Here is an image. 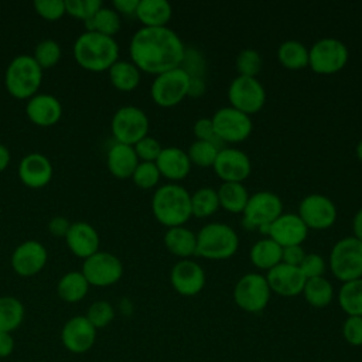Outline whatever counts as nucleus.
<instances>
[{
  "mask_svg": "<svg viewBox=\"0 0 362 362\" xmlns=\"http://www.w3.org/2000/svg\"><path fill=\"white\" fill-rule=\"evenodd\" d=\"M185 44L170 27H141L129 44L132 62L140 69L153 75L178 68L185 54Z\"/></svg>",
  "mask_w": 362,
  "mask_h": 362,
  "instance_id": "f257e3e1",
  "label": "nucleus"
},
{
  "mask_svg": "<svg viewBox=\"0 0 362 362\" xmlns=\"http://www.w3.org/2000/svg\"><path fill=\"white\" fill-rule=\"evenodd\" d=\"M74 58L76 64L90 72H103L119 58V45L113 37L95 31L82 33L74 42Z\"/></svg>",
  "mask_w": 362,
  "mask_h": 362,
  "instance_id": "f03ea898",
  "label": "nucleus"
},
{
  "mask_svg": "<svg viewBox=\"0 0 362 362\" xmlns=\"http://www.w3.org/2000/svg\"><path fill=\"white\" fill-rule=\"evenodd\" d=\"M154 218L167 228L182 226L192 216L191 194L177 182L158 187L151 197Z\"/></svg>",
  "mask_w": 362,
  "mask_h": 362,
  "instance_id": "7ed1b4c3",
  "label": "nucleus"
},
{
  "mask_svg": "<svg viewBox=\"0 0 362 362\" xmlns=\"http://www.w3.org/2000/svg\"><path fill=\"white\" fill-rule=\"evenodd\" d=\"M239 247L236 230L225 222H209L197 233L195 255L209 260H225L232 257Z\"/></svg>",
  "mask_w": 362,
  "mask_h": 362,
  "instance_id": "20e7f679",
  "label": "nucleus"
},
{
  "mask_svg": "<svg viewBox=\"0 0 362 362\" xmlns=\"http://www.w3.org/2000/svg\"><path fill=\"white\" fill-rule=\"evenodd\" d=\"M42 82V69L33 55H17L6 68L4 85L16 99H30L37 95Z\"/></svg>",
  "mask_w": 362,
  "mask_h": 362,
  "instance_id": "39448f33",
  "label": "nucleus"
},
{
  "mask_svg": "<svg viewBox=\"0 0 362 362\" xmlns=\"http://www.w3.org/2000/svg\"><path fill=\"white\" fill-rule=\"evenodd\" d=\"M332 274L342 283L362 277V242L355 236L339 239L328 257Z\"/></svg>",
  "mask_w": 362,
  "mask_h": 362,
  "instance_id": "423d86ee",
  "label": "nucleus"
},
{
  "mask_svg": "<svg viewBox=\"0 0 362 362\" xmlns=\"http://www.w3.org/2000/svg\"><path fill=\"white\" fill-rule=\"evenodd\" d=\"M348 58V47L334 37L320 38L308 48V66L321 75L339 72L345 68Z\"/></svg>",
  "mask_w": 362,
  "mask_h": 362,
  "instance_id": "0eeeda50",
  "label": "nucleus"
},
{
  "mask_svg": "<svg viewBox=\"0 0 362 362\" xmlns=\"http://www.w3.org/2000/svg\"><path fill=\"white\" fill-rule=\"evenodd\" d=\"M272 290L266 280V276L260 273L243 274L233 287V300L236 305L250 314L263 311L270 301Z\"/></svg>",
  "mask_w": 362,
  "mask_h": 362,
  "instance_id": "6e6552de",
  "label": "nucleus"
},
{
  "mask_svg": "<svg viewBox=\"0 0 362 362\" xmlns=\"http://www.w3.org/2000/svg\"><path fill=\"white\" fill-rule=\"evenodd\" d=\"M110 129L116 143L134 146L148 134V117L137 106H122L115 112Z\"/></svg>",
  "mask_w": 362,
  "mask_h": 362,
  "instance_id": "1a4fd4ad",
  "label": "nucleus"
},
{
  "mask_svg": "<svg viewBox=\"0 0 362 362\" xmlns=\"http://www.w3.org/2000/svg\"><path fill=\"white\" fill-rule=\"evenodd\" d=\"M189 75L182 68L165 71L151 82L150 95L156 105L161 107H173L188 96Z\"/></svg>",
  "mask_w": 362,
  "mask_h": 362,
  "instance_id": "9d476101",
  "label": "nucleus"
},
{
  "mask_svg": "<svg viewBox=\"0 0 362 362\" xmlns=\"http://www.w3.org/2000/svg\"><path fill=\"white\" fill-rule=\"evenodd\" d=\"M228 99L232 107L250 116L264 106L266 89L257 78L238 75L229 83Z\"/></svg>",
  "mask_w": 362,
  "mask_h": 362,
  "instance_id": "9b49d317",
  "label": "nucleus"
},
{
  "mask_svg": "<svg viewBox=\"0 0 362 362\" xmlns=\"http://www.w3.org/2000/svg\"><path fill=\"white\" fill-rule=\"evenodd\" d=\"M242 214V223L249 229L270 226V223L283 214V202L280 197L272 191H257L253 195H249Z\"/></svg>",
  "mask_w": 362,
  "mask_h": 362,
  "instance_id": "f8f14e48",
  "label": "nucleus"
},
{
  "mask_svg": "<svg viewBox=\"0 0 362 362\" xmlns=\"http://www.w3.org/2000/svg\"><path fill=\"white\" fill-rule=\"evenodd\" d=\"M211 120L216 139L226 143H240L246 140L253 130L252 117L230 105L218 109Z\"/></svg>",
  "mask_w": 362,
  "mask_h": 362,
  "instance_id": "ddd939ff",
  "label": "nucleus"
},
{
  "mask_svg": "<svg viewBox=\"0 0 362 362\" xmlns=\"http://www.w3.org/2000/svg\"><path fill=\"white\" fill-rule=\"evenodd\" d=\"M81 273L89 286L107 287L117 283L123 276V263L113 253L98 250L82 263Z\"/></svg>",
  "mask_w": 362,
  "mask_h": 362,
  "instance_id": "4468645a",
  "label": "nucleus"
},
{
  "mask_svg": "<svg viewBox=\"0 0 362 362\" xmlns=\"http://www.w3.org/2000/svg\"><path fill=\"white\" fill-rule=\"evenodd\" d=\"M298 216L308 229L322 230L331 228L337 221V206L327 195L313 192L298 204Z\"/></svg>",
  "mask_w": 362,
  "mask_h": 362,
  "instance_id": "2eb2a0df",
  "label": "nucleus"
},
{
  "mask_svg": "<svg viewBox=\"0 0 362 362\" xmlns=\"http://www.w3.org/2000/svg\"><path fill=\"white\" fill-rule=\"evenodd\" d=\"M212 167L223 182H242L252 171V161L243 150L223 147L219 148Z\"/></svg>",
  "mask_w": 362,
  "mask_h": 362,
  "instance_id": "dca6fc26",
  "label": "nucleus"
},
{
  "mask_svg": "<svg viewBox=\"0 0 362 362\" xmlns=\"http://www.w3.org/2000/svg\"><path fill=\"white\" fill-rule=\"evenodd\" d=\"M205 270L195 260L182 259L171 267L170 283L173 288L184 297H192L199 294L205 287Z\"/></svg>",
  "mask_w": 362,
  "mask_h": 362,
  "instance_id": "f3484780",
  "label": "nucleus"
},
{
  "mask_svg": "<svg viewBox=\"0 0 362 362\" xmlns=\"http://www.w3.org/2000/svg\"><path fill=\"white\" fill-rule=\"evenodd\" d=\"M96 331L85 315H75L64 324L61 342L72 354H85L95 345Z\"/></svg>",
  "mask_w": 362,
  "mask_h": 362,
  "instance_id": "a211bd4d",
  "label": "nucleus"
},
{
  "mask_svg": "<svg viewBox=\"0 0 362 362\" xmlns=\"http://www.w3.org/2000/svg\"><path fill=\"white\" fill-rule=\"evenodd\" d=\"M48 253L45 246L38 240H25L18 245L11 255V267L21 277L38 274L47 264Z\"/></svg>",
  "mask_w": 362,
  "mask_h": 362,
  "instance_id": "6ab92c4d",
  "label": "nucleus"
},
{
  "mask_svg": "<svg viewBox=\"0 0 362 362\" xmlns=\"http://www.w3.org/2000/svg\"><path fill=\"white\" fill-rule=\"evenodd\" d=\"M269 238L279 243L281 247L301 245L308 235V228L294 212H283L269 226Z\"/></svg>",
  "mask_w": 362,
  "mask_h": 362,
  "instance_id": "aec40b11",
  "label": "nucleus"
},
{
  "mask_svg": "<svg viewBox=\"0 0 362 362\" xmlns=\"http://www.w3.org/2000/svg\"><path fill=\"white\" fill-rule=\"evenodd\" d=\"M266 280L272 293L281 297H296L303 293L307 279L300 267L281 262L266 273Z\"/></svg>",
  "mask_w": 362,
  "mask_h": 362,
  "instance_id": "412c9836",
  "label": "nucleus"
},
{
  "mask_svg": "<svg viewBox=\"0 0 362 362\" xmlns=\"http://www.w3.org/2000/svg\"><path fill=\"white\" fill-rule=\"evenodd\" d=\"M20 181L28 188H42L52 178V164L41 153H30L21 158L18 168Z\"/></svg>",
  "mask_w": 362,
  "mask_h": 362,
  "instance_id": "4be33fe9",
  "label": "nucleus"
},
{
  "mask_svg": "<svg viewBox=\"0 0 362 362\" xmlns=\"http://www.w3.org/2000/svg\"><path fill=\"white\" fill-rule=\"evenodd\" d=\"M27 117L40 127H49L59 122L62 116L61 102L48 93H37L25 105Z\"/></svg>",
  "mask_w": 362,
  "mask_h": 362,
  "instance_id": "5701e85b",
  "label": "nucleus"
},
{
  "mask_svg": "<svg viewBox=\"0 0 362 362\" xmlns=\"http://www.w3.org/2000/svg\"><path fill=\"white\" fill-rule=\"evenodd\" d=\"M68 249L81 259H88L99 250L100 239L98 230L88 222H74L65 236Z\"/></svg>",
  "mask_w": 362,
  "mask_h": 362,
  "instance_id": "b1692460",
  "label": "nucleus"
},
{
  "mask_svg": "<svg viewBox=\"0 0 362 362\" xmlns=\"http://www.w3.org/2000/svg\"><path fill=\"white\" fill-rule=\"evenodd\" d=\"M156 165L161 174L171 181H180L185 178L191 171V161L185 150L175 146L163 147L160 156L156 160Z\"/></svg>",
  "mask_w": 362,
  "mask_h": 362,
  "instance_id": "393cba45",
  "label": "nucleus"
},
{
  "mask_svg": "<svg viewBox=\"0 0 362 362\" xmlns=\"http://www.w3.org/2000/svg\"><path fill=\"white\" fill-rule=\"evenodd\" d=\"M137 154L133 148V146L123 144V143H115L106 156V164L107 170L112 175L116 178H130L139 164Z\"/></svg>",
  "mask_w": 362,
  "mask_h": 362,
  "instance_id": "a878e982",
  "label": "nucleus"
},
{
  "mask_svg": "<svg viewBox=\"0 0 362 362\" xmlns=\"http://www.w3.org/2000/svg\"><path fill=\"white\" fill-rule=\"evenodd\" d=\"M134 16L143 27H165L171 20L173 7L167 0H139Z\"/></svg>",
  "mask_w": 362,
  "mask_h": 362,
  "instance_id": "bb28decb",
  "label": "nucleus"
},
{
  "mask_svg": "<svg viewBox=\"0 0 362 362\" xmlns=\"http://www.w3.org/2000/svg\"><path fill=\"white\" fill-rule=\"evenodd\" d=\"M164 245L170 253L188 259L197 252V233L184 225L167 228L164 233Z\"/></svg>",
  "mask_w": 362,
  "mask_h": 362,
  "instance_id": "cd10ccee",
  "label": "nucleus"
},
{
  "mask_svg": "<svg viewBox=\"0 0 362 362\" xmlns=\"http://www.w3.org/2000/svg\"><path fill=\"white\" fill-rule=\"evenodd\" d=\"M281 256L283 247L270 238L259 239L252 245L249 250V259L252 264L266 272L281 263Z\"/></svg>",
  "mask_w": 362,
  "mask_h": 362,
  "instance_id": "c85d7f7f",
  "label": "nucleus"
},
{
  "mask_svg": "<svg viewBox=\"0 0 362 362\" xmlns=\"http://www.w3.org/2000/svg\"><path fill=\"white\" fill-rule=\"evenodd\" d=\"M89 283L81 272H68L65 273L58 284H57V294L65 303H78L83 300L89 290Z\"/></svg>",
  "mask_w": 362,
  "mask_h": 362,
  "instance_id": "c756f323",
  "label": "nucleus"
},
{
  "mask_svg": "<svg viewBox=\"0 0 362 362\" xmlns=\"http://www.w3.org/2000/svg\"><path fill=\"white\" fill-rule=\"evenodd\" d=\"M110 83L122 92H130L140 83V69L132 61H116L109 68Z\"/></svg>",
  "mask_w": 362,
  "mask_h": 362,
  "instance_id": "7c9ffc66",
  "label": "nucleus"
},
{
  "mask_svg": "<svg viewBox=\"0 0 362 362\" xmlns=\"http://www.w3.org/2000/svg\"><path fill=\"white\" fill-rule=\"evenodd\" d=\"M280 64L291 71L308 66V48L298 40H286L277 48Z\"/></svg>",
  "mask_w": 362,
  "mask_h": 362,
  "instance_id": "2f4dec72",
  "label": "nucleus"
},
{
  "mask_svg": "<svg viewBox=\"0 0 362 362\" xmlns=\"http://www.w3.org/2000/svg\"><path fill=\"white\" fill-rule=\"evenodd\" d=\"M301 294L311 307L324 308L334 300V286L324 276L307 279Z\"/></svg>",
  "mask_w": 362,
  "mask_h": 362,
  "instance_id": "473e14b6",
  "label": "nucleus"
},
{
  "mask_svg": "<svg viewBox=\"0 0 362 362\" xmlns=\"http://www.w3.org/2000/svg\"><path fill=\"white\" fill-rule=\"evenodd\" d=\"M216 191L219 205L223 209L233 214L243 212L249 199V192L243 182H222Z\"/></svg>",
  "mask_w": 362,
  "mask_h": 362,
  "instance_id": "72a5a7b5",
  "label": "nucleus"
},
{
  "mask_svg": "<svg viewBox=\"0 0 362 362\" xmlns=\"http://www.w3.org/2000/svg\"><path fill=\"white\" fill-rule=\"evenodd\" d=\"M338 304L348 317H362V277L342 283Z\"/></svg>",
  "mask_w": 362,
  "mask_h": 362,
  "instance_id": "f704fd0d",
  "label": "nucleus"
},
{
  "mask_svg": "<svg viewBox=\"0 0 362 362\" xmlns=\"http://www.w3.org/2000/svg\"><path fill=\"white\" fill-rule=\"evenodd\" d=\"M25 310L23 303L11 296L0 297V332H13L24 321Z\"/></svg>",
  "mask_w": 362,
  "mask_h": 362,
  "instance_id": "c9c22d12",
  "label": "nucleus"
},
{
  "mask_svg": "<svg viewBox=\"0 0 362 362\" xmlns=\"http://www.w3.org/2000/svg\"><path fill=\"white\" fill-rule=\"evenodd\" d=\"M120 16L110 7H100L93 17L85 21L86 31H95L107 37H113L120 30Z\"/></svg>",
  "mask_w": 362,
  "mask_h": 362,
  "instance_id": "e433bc0d",
  "label": "nucleus"
},
{
  "mask_svg": "<svg viewBox=\"0 0 362 362\" xmlns=\"http://www.w3.org/2000/svg\"><path fill=\"white\" fill-rule=\"evenodd\" d=\"M218 191L212 187H201L191 194V211L192 216L208 218L214 215L219 208Z\"/></svg>",
  "mask_w": 362,
  "mask_h": 362,
  "instance_id": "4c0bfd02",
  "label": "nucleus"
},
{
  "mask_svg": "<svg viewBox=\"0 0 362 362\" xmlns=\"http://www.w3.org/2000/svg\"><path fill=\"white\" fill-rule=\"evenodd\" d=\"M218 151H219V147L216 143L195 140L189 144L187 154L189 157L191 164H195L199 167H212L218 156Z\"/></svg>",
  "mask_w": 362,
  "mask_h": 362,
  "instance_id": "58836bf2",
  "label": "nucleus"
},
{
  "mask_svg": "<svg viewBox=\"0 0 362 362\" xmlns=\"http://www.w3.org/2000/svg\"><path fill=\"white\" fill-rule=\"evenodd\" d=\"M61 55H62V51H61L59 44L54 40L47 38L37 44L33 58L44 71V69H48V68H52L54 65H57L58 61L61 59Z\"/></svg>",
  "mask_w": 362,
  "mask_h": 362,
  "instance_id": "ea45409f",
  "label": "nucleus"
},
{
  "mask_svg": "<svg viewBox=\"0 0 362 362\" xmlns=\"http://www.w3.org/2000/svg\"><path fill=\"white\" fill-rule=\"evenodd\" d=\"M235 64H236V69H238L239 75L256 78L262 69L263 59H262L260 52L256 51L255 48H243L236 55Z\"/></svg>",
  "mask_w": 362,
  "mask_h": 362,
  "instance_id": "a19ab883",
  "label": "nucleus"
},
{
  "mask_svg": "<svg viewBox=\"0 0 362 362\" xmlns=\"http://www.w3.org/2000/svg\"><path fill=\"white\" fill-rule=\"evenodd\" d=\"M85 317L88 318V321L96 329L105 328V327H107L113 321V318H115V308H113V305L109 301L98 300V301H93L88 307Z\"/></svg>",
  "mask_w": 362,
  "mask_h": 362,
  "instance_id": "79ce46f5",
  "label": "nucleus"
},
{
  "mask_svg": "<svg viewBox=\"0 0 362 362\" xmlns=\"http://www.w3.org/2000/svg\"><path fill=\"white\" fill-rule=\"evenodd\" d=\"M160 177H161V174H160L156 163L140 161L132 175V180L139 188L148 189L158 184Z\"/></svg>",
  "mask_w": 362,
  "mask_h": 362,
  "instance_id": "37998d69",
  "label": "nucleus"
},
{
  "mask_svg": "<svg viewBox=\"0 0 362 362\" xmlns=\"http://www.w3.org/2000/svg\"><path fill=\"white\" fill-rule=\"evenodd\" d=\"M65 1V13L69 16L83 20H89L96 14V11L102 7L100 0H64Z\"/></svg>",
  "mask_w": 362,
  "mask_h": 362,
  "instance_id": "c03bdc74",
  "label": "nucleus"
},
{
  "mask_svg": "<svg viewBox=\"0 0 362 362\" xmlns=\"http://www.w3.org/2000/svg\"><path fill=\"white\" fill-rule=\"evenodd\" d=\"M139 161H148V163H156L157 157L160 156L163 146L160 144V141L157 139H154L153 136H146L141 140H139L134 146H133Z\"/></svg>",
  "mask_w": 362,
  "mask_h": 362,
  "instance_id": "a18cd8bd",
  "label": "nucleus"
},
{
  "mask_svg": "<svg viewBox=\"0 0 362 362\" xmlns=\"http://www.w3.org/2000/svg\"><path fill=\"white\" fill-rule=\"evenodd\" d=\"M34 8L40 17L48 21L59 20L65 14L64 0H35Z\"/></svg>",
  "mask_w": 362,
  "mask_h": 362,
  "instance_id": "49530a36",
  "label": "nucleus"
},
{
  "mask_svg": "<svg viewBox=\"0 0 362 362\" xmlns=\"http://www.w3.org/2000/svg\"><path fill=\"white\" fill-rule=\"evenodd\" d=\"M180 68H182L191 78H204L205 59L197 49L187 48Z\"/></svg>",
  "mask_w": 362,
  "mask_h": 362,
  "instance_id": "de8ad7c7",
  "label": "nucleus"
},
{
  "mask_svg": "<svg viewBox=\"0 0 362 362\" xmlns=\"http://www.w3.org/2000/svg\"><path fill=\"white\" fill-rule=\"evenodd\" d=\"M298 267L303 272L305 279H314V277L324 276L327 264H325V259L321 255L307 253Z\"/></svg>",
  "mask_w": 362,
  "mask_h": 362,
  "instance_id": "09e8293b",
  "label": "nucleus"
},
{
  "mask_svg": "<svg viewBox=\"0 0 362 362\" xmlns=\"http://www.w3.org/2000/svg\"><path fill=\"white\" fill-rule=\"evenodd\" d=\"M342 337L352 346H362V317H346L342 324Z\"/></svg>",
  "mask_w": 362,
  "mask_h": 362,
  "instance_id": "8fccbe9b",
  "label": "nucleus"
},
{
  "mask_svg": "<svg viewBox=\"0 0 362 362\" xmlns=\"http://www.w3.org/2000/svg\"><path fill=\"white\" fill-rule=\"evenodd\" d=\"M192 133L195 136V140H205V141H214V143H216L218 140L215 136L212 120L209 117L198 119L192 126Z\"/></svg>",
  "mask_w": 362,
  "mask_h": 362,
  "instance_id": "3c124183",
  "label": "nucleus"
},
{
  "mask_svg": "<svg viewBox=\"0 0 362 362\" xmlns=\"http://www.w3.org/2000/svg\"><path fill=\"white\" fill-rule=\"evenodd\" d=\"M307 253L304 252L303 246L301 245H296V246H287V247H283V256H281V262L283 263H287L290 266H300L304 256Z\"/></svg>",
  "mask_w": 362,
  "mask_h": 362,
  "instance_id": "603ef678",
  "label": "nucleus"
},
{
  "mask_svg": "<svg viewBox=\"0 0 362 362\" xmlns=\"http://www.w3.org/2000/svg\"><path fill=\"white\" fill-rule=\"evenodd\" d=\"M71 222L65 216H54L48 222V230L55 238H65L69 230Z\"/></svg>",
  "mask_w": 362,
  "mask_h": 362,
  "instance_id": "864d4df0",
  "label": "nucleus"
},
{
  "mask_svg": "<svg viewBox=\"0 0 362 362\" xmlns=\"http://www.w3.org/2000/svg\"><path fill=\"white\" fill-rule=\"evenodd\" d=\"M113 10L117 14H124V16H134L139 0H113Z\"/></svg>",
  "mask_w": 362,
  "mask_h": 362,
  "instance_id": "5fc2aeb1",
  "label": "nucleus"
},
{
  "mask_svg": "<svg viewBox=\"0 0 362 362\" xmlns=\"http://www.w3.org/2000/svg\"><path fill=\"white\" fill-rule=\"evenodd\" d=\"M14 351V338L10 332H0V358H7Z\"/></svg>",
  "mask_w": 362,
  "mask_h": 362,
  "instance_id": "6e6d98bb",
  "label": "nucleus"
},
{
  "mask_svg": "<svg viewBox=\"0 0 362 362\" xmlns=\"http://www.w3.org/2000/svg\"><path fill=\"white\" fill-rule=\"evenodd\" d=\"M205 81L204 78H191L189 76V85H188V96H201L205 92Z\"/></svg>",
  "mask_w": 362,
  "mask_h": 362,
  "instance_id": "4d7b16f0",
  "label": "nucleus"
},
{
  "mask_svg": "<svg viewBox=\"0 0 362 362\" xmlns=\"http://www.w3.org/2000/svg\"><path fill=\"white\" fill-rule=\"evenodd\" d=\"M352 230H354L352 236H355L358 240L362 242V208L358 209L352 218Z\"/></svg>",
  "mask_w": 362,
  "mask_h": 362,
  "instance_id": "13d9d810",
  "label": "nucleus"
},
{
  "mask_svg": "<svg viewBox=\"0 0 362 362\" xmlns=\"http://www.w3.org/2000/svg\"><path fill=\"white\" fill-rule=\"evenodd\" d=\"M10 158H11V156H10L8 148L0 143V173H3L8 167Z\"/></svg>",
  "mask_w": 362,
  "mask_h": 362,
  "instance_id": "bf43d9fd",
  "label": "nucleus"
},
{
  "mask_svg": "<svg viewBox=\"0 0 362 362\" xmlns=\"http://www.w3.org/2000/svg\"><path fill=\"white\" fill-rule=\"evenodd\" d=\"M355 151H356V156H358V158L362 161V139L358 141Z\"/></svg>",
  "mask_w": 362,
  "mask_h": 362,
  "instance_id": "052dcab7",
  "label": "nucleus"
}]
</instances>
